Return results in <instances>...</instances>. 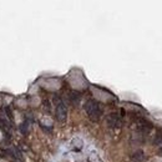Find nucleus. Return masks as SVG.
<instances>
[{
	"instance_id": "1",
	"label": "nucleus",
	"mask_w": 162,
	"mask_h": 162,
	"mask_svg": "<svg viewBox=\"0 0 162 162\" xmlns=\"http://www.w3.org/2000/svg\"><path fill=\"white\" fill-rule=\"evenodd\" d=\"M85 111L91 121H99L102 116V107L96 100H87L85 102Z\"/></svg>"
},
{
	"instance_id": "2",
	"label": "nucleus",
	"mask_w": 162,
	"mask_h": 162,
	"mask_svg": "<svg viewBox=\"0 0 162 162\" xmlns=\"http://www.w3.org/2000/svg\"><path fill=\"white\" fill-rule=\"evenodd\" d=\"M55 114H56V120L59 122H65L66 121V117H67L66 105L61 99H57V97L55 100Z\"/></svg>"
},
{
	"instance_id": "3",
	"label": "nucleus",
	"mask_w": 162,
	"mask_h": 162,
	"mask_svg": "<svg viewBox=\"0 0 162 162\" xmlns=\"http://www.w3.org/2000/svg\"><path fill=\"white\" fill-rule=\"evenodd\" d=\"M106 124L111 129H120L122 126V117L118 114H110L106 118Z\"/></svg>"
},
{
	"instance_id": "4",
	"label": "nucleus",
	"mask_w": 162,
	"mask_h": 162,
	"mask_svg": "<svg viewBox=\"0 0 162 162\" xmlns=\"http://www.w3.org/2000/svg\"><path fill=\"white\" fill-rule=\"evenodd\" d=\"M143 160H145V153H143L141 150L136 151L133 155H132V161H133V162H142Z\"/></svg>"
},
{
	"instance_id": "5",
	"label": "nucleus",
	"mask_w": 162,
	"mask_h": 162,
	"mask_svg": "<svg viewBox=\"0 0 162 162\" xmlns=\"http://www.w3.org/2000/svg\"><path fill=\"white\" fill-rule=\"evenodd\" d=\"M69 99H70L72 105H78L79 101H80V95H79L78 92H71L70 95H69Z\"/></svg>"
},
{
	"instance_id": "6",
	"label": "nucleus",
	"mask_w": 162,
	"mask_h": 162,
	"mask_svg": "<svg viewBox=\"0 0 162 162\" xmlns=\"http://www.w3.org/2000/svg\"><path fill=\"white\" fill-rule=\"evenodd\" d=\"M71 146H72V148H74L75 151H80V150L82 148V141H81L80 139H75V140H72V142H71Z\"/></svg>"
},
{
	"instance_id": "7",
	"label": "nucleus",
	"mask_w": 162,
	"mask_h": 162,
	"mask_svg": "<svg viewBox=\"0 0 162 162\" xmlns=\"http://www.w3.org/2000/svg\"><path fill=\"white\" fill-rule=\"evenodd\" d=\"M153 145H155V146L162 147V132H157L155 139H153Z\"/></svg>"
},
{
	"instance_id": "8",
	"label": "nucleus",
	"mask_w": 162,
	"mask_h": 162,
	"mask_svg": "<svg viewBox=\"0 0 162 162\" xmlns=\"http://www.w3.org/2000/svg\"><path fill=\"white\" fill-rule=\"evenodd\" d=\"M20 131H21V133H28L29 132V122L28 121H25V122H23L21 125H20Z\"/></svg>"
},
{
	"instance_id": "9",
	"label": "nucleus",
	"mask_w": 162,
	"mask_h": 162,
	"mask_svg": "<svg viewBox=\"0 0 162 162\" xmlns=\"http://www.w3.org/2000/svg\"><path fill=\"white\" fill-rule=\"evenodd\" d=\"M160 153H161V155H162V147H160Z\"/></svg>"
},
{
	"instance_id": "10",
	"label": "nucleus",
	"mask_w": 162,
	"mask_h": 162,
	"mask_svg": "<svg viewBox=\"0 0 162 162\" xmlns=\"http://www.w3.org/2000/svg\"><path fill=\"white\" fill-rule=\"evenodd\" d=\"M89 162H91V161H89Z\"/></svg>"
}]
</instances>
